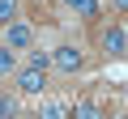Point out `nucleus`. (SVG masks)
I'll return each mask as SVG.
<instances>
[{"instance_id": "obj_11", "label": "nucleus", "mask_w": 128, "mask_h": 119, "mask_svg": "<svg viewBox=\"0 0 128 119\" xmlns=\"http://www.w3.org/2000/svg\"><path fill=\"white\" fill-rule=\"evenodd\" d=\"M43 115H47V119H60V115H68V106H64V102H47Z\"/></svg>"}, {"instance_id": "obj_5", "label": "nucleus", "mask_w": 128, "mask_h": 119, "mask_svg": "<svg viewBox=\"0 0 128 119\" xmlns=\"http://www.w3.org/2000/svg\"><path fill=\"white\" fill-rule=\"evenodd\" d=\"M60 4H64V9H73V13H77L81 21H90V26H94V21L102 17V9H98V0H60Z\"/></svg>"}, {"instance_id": "obj_3", "label": "nucleus", "mask_w": 128, "mask_h": 119, "mask_svg": "<svg viewBox=\"0 0 128 119\" xmlns=\"http://www.w3.org/2000/svg\"><path fill=\"white\" fill-rule=\"evenodd\" d=\"M86 68V51L77 47V43H60V47H51V72H60V77H77Z\"/></svg>"}, {"instance_id": "obj_9", "label": "nucleus", "mask_w": 128, "mask_h": 119, "mask_svg": "<svg viewBox=\"0 0 128 119\" xmlns=\"http://www.w3.org/2000/svg\"><path fill=\"white\" fill-rule=\"evenodd\" d=\"M26 64H34V68H51V51H38V43L26 51Z\"/></svg>"}, {"instance_id": "obj_4", "label": "nucleus", "mask_w": 128, "mask_h": 119, "mask_svg": "<svg viewBox=\"0 0 128 119\" xmlns=\"http://www.w3.org/2000/svg\"><path fill=\"white\" fill-rule=\"evenodd\" d=\"M13 85H17V94H26V98H38V94H47V68L22 64V68L13 72Z\"/></svg>"}, {"instance_id": "obj_8", "label": "nucleus", "mask_w": 128, "mask_h": 119, "mask_svg": "<svg viewBox=\"0 0 128 119\" xmlns=\"http://www.w3.org/2000/svg\"><path fill=\"white\" fill-rule=\"evenodd\" d=\"M73 115H81V119H98L102 106H98L94 98H81V102H73Z\"/></svg>"}, {"instance_id": "obj_2", "label": "nucleus", "mask_w": 128, "mask_h": 119, "mask_svg": "<svg viewBox=\"0 0 128 119\" xmlns=\"http://www.w3.org/2000/svg\"><path fill=\"white\" fill-rule=\"evenodd\" d=\"M0 43L13 47V51H30V47L38 43V30H34V21H30V17H13V21L0 26Z\"/></svg>"}, {"instance_id": "obj_10", "label": "nucleus", "mask_w": 128, "mask_h": 119, "mask_svg": "<svg viewBox=\"0 0 128 119\" xmlns=\"http://www.w3.org/2000/svg\"><path fill=\"white\" fill-rule=\"evenodd\" d=\"M13 17H22V0H0V26Z\"/></svg>"}, {"instance_id": "obj_6", "label": "nucleus", "mask_w": 128, "mask_h": 119, "mask_svg": "<svg viewBox=\"0 0 128 119\" xmlns=\"http://www.w3.org/2000/svg\"><path fill=\"white\" fill-rule=\"evenodd\" d=\"M22 68V51H13V47H4V43H0V81H13V72Z\"/></svg>"}, {"instance_id": "obj_1", "label": "nucleus", "mask_w": 128, "mask_h": 119, "mask_svg": "<svg viewBox=\"0 0 128 119\" xmlns=\"http://www.w3.org/2000/svg\"><path fill=\"white\" fill-rule=\"evenodd\" d=\"M94 47L107 60H128V30L120 21H94Z\"/></svg>"}, {"instance_id": "obj_7", "label": "nucleus", "mask_w": 128, "mask_h": 119, "mask_svg": "<svg viewBox=\"0 0 128 119\" xmlns=\"http://www.w3.org/2000/svg\"><path fill=\"white\" fill-rule=\"evenodd\" d=\"M22 111V102H17V94H9V89H0V119H13Z\"/></svg>"}, {"instance_id": "obj_12", "label": "nucleus", "mask_w": 128, "mask_h": 119, "mask_svg": "<svg viewBox=\"0 0 128 119\" xmlns=\"http://www.w3.org/2000/svg\"><path fill=\"white\" fill-rule=\"evenodd\" d=\"M111 9H115L120 17H128V0H111Z\"/></svg>"}]
</instances>
